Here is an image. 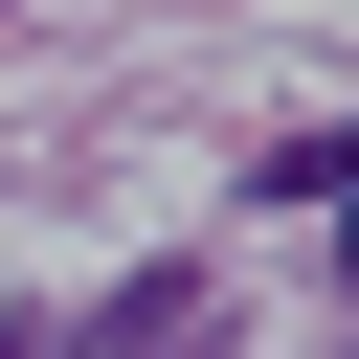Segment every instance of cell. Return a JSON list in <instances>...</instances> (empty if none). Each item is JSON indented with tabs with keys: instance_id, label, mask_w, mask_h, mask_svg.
I'll use <instances>...</instances> for the list:
<instances>
[{
	"instance_id": "cell-2",
	"label": "cell",
	"mask_w": 359,
	"mask_h": 359,
	"mask_svg": "<svg viewBox=\"0 0 359 359\" xmlns=\"http://www.w3.org/2000/svg\"><path fill=\"white\" fill-rule=\"evenodd\" d=\"M337 292H359V202H337Z\"/></svg>"
},
{
	"instance_id": "cell-1",
	"label": "cell",
	"mask_w": 359,
	"mask_h": 359,
	"mask_svg": "<svg viewBox=\"0 0 359 359\" xmlns=\"http://www.w3.org/2000/svg\"><path fill=\"white\" fill-rule=\"evenodd\" d=\"M67 359H224V269H135V292H112Z\"/></svg>"
},
{
	"instance_id": "cell-3",
	"label": "cell",
	"mask_w": 359,
	"mask_h": 359,
	"mask_svg": "<svg viewBox=\"0 0 359 359\" xmlns=\"http://www.w3.org/2000/svg\"><path fill=\"white\" fill-rule=\"evenodd\" d=\"M0 359H67V337H0Z\"/></svg>"
}]
</instances>
